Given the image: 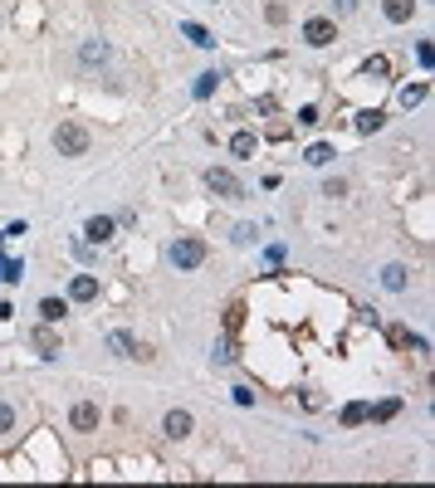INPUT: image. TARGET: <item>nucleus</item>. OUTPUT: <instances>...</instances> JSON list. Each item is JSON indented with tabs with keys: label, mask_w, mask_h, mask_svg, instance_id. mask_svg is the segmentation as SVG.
I'll list each match as a JSON object with an SVG mask.
<instances>
[{
	"label": "nucleus",
	"mask_w": 435,
	"mask_h": 488,
	"mask_svg": "<svg viewBox=\"0 0 435 488\" xmlns=\"http://www.w3.org/2000/svg\"><path fill=\"white\" fill-rule=\"evenodd\" d=\"M54 147H59V156H83L88 151V127L59 123V127H54Z\"/></svg>",
	"instance_id": "f257e3e1"
},
{
	"label": "nucleus",
	"mask_w": 435,
	"mask_h": 488,
	"mask_svg": "<svg viewBox=\"0 0 435 488\" xmlns=\"http://www.w3.org/2000/svg\"><path fill=\"white\" fill-rule=\"evenodd\" d=\"M205 254H210V249H205V240H196V235H186V240L172 244V264H176V268H201Z\"/></svg>",
	"instance_id": "f03ea898"
},
{
	"label": "nucleus",
	"mask_w": 435,
	"mask_h": 488,
	"mask_svg": "<svg viewBox=\"0 0 435 488\" xmlns=\"http://www.w3.org/2000/svg\"><path fill=\"white\" fill-rule=\"evenodd\" d=\"M205 186L221 195V200H240V195H245L240 176H235V171H225V167H210V171H205Z\"/></svg>",
	"instance_id": "7ed1b4c3"
},
{
	"label": "nucleus",
	"mask_w": 435,
	"mask_h": 488,
	"mask_svg": "<svg viewBox=\"0 0 435 488\" xmlns=\"http://www.w3.org/2000/svg\"><path fill=\"white\" fill-rule=\"evenodd\" d=\"M303 39H308L313 49H323V44H333V39H338V30H333V20H323V15H313V20L303 25Z\"/></svg>",
	"instance_id": "20e7f679"
},
{
	"label": "nucleus",
	"mask_w": 435,
	"mask_h": 488,
	"mask_svg": "<svg viewBox=\"0 0 435 488\" xmlns=\"http://www.w3.org/2000/svg\"><path fill=\"white\" fill-rule=\"evenodd\" d=\"M30 347H34L39 357H59V337H54V328H49V322L30 332Z\"/></svg>",
	"instance_id": "39448f33"
},
{
	"label": "nucleus",
	"mask_w": 435,
	"mask_h": 488,
	"mask_svg": "<svg viewBox=\"0 0 435 488\" xmlns=\"http://www.w3.org/2000/svg\"><path fill=\"white\" fill-rule=\"evenodd\" d=\"M161 429H167L172 440H186V435H191V410H167V420H161Z\"/></svg>",
	"instance_id": "423d86ee"
},
{
	"label": "nucleus",
	"mask_w": 435,
	"mask_h": 488,
	"mask_svg": "<svg viewBox=\"0 0 435 488\" xmlns=\"http://www.w3.org/2000/svg\"><path fill=\"white\" fill-rule=\"evenodd\" d=\"M69 298H74V303H93V298H98V279H93V274H74Z\"/></svg>",
	"instance_id": "0eeeda50"
},
{
	"label": "nucleus",
	"mask_w": 435,
	"mask_h": 488,
	"mask_svg": "<svg viewBox=\"0 0 435 488\" xmlns=\"http://www.w3.org/2000/svg\"><path fill=\"white\" fill-rule=\"evenodd\" d=\"M69 425H74V429H98V405H93V401H79V405L69 410Z\"/></svg>",
	"instance_id": "6e6552de"
},
{
	"label": "nucleus",
	"mask_w": 435,
	"mask_h": 488,
	"mask_svg": "<svg viewBox=\"0 0 435 488\" xmlns=\"http://www.w3.org/2000/svg\"><path fill=\"white\" fill-rule=\"evenodd\" d=\"M93 244H108V240H113V220H108V215H93V220H88V230H83Z\"/></svg>",
	"instance_id": "1a4fd4ad"
},
{
	"label": "nucleus",
	"mask_w": 435,
	"mask_h": 488,
	"mask_svg": "<svg viewBox=\"0 0 435 488\" xmlns=\"http://www.w3.org/2000/svg\"><path fill=\"white\" fill-rule=\"evenodd\" d=\"M382 10H387V20H392V25H406V20H411V10H416V0H382Z\"/></svg>",
	"instance_id": "9d476101"
},
{
	"label": "nucleus",
	"mask_w": 435,
	"mask_h": 488,
	"mask_svg": "<svg viewBox=\"0 0 435 488\" xmlns=\"http://www.w3.org/2000/svg\"><path fill=\"white\" fill-rule=\"evenodd\" d=\"M25 279V264L10 259V254H0V284H20Z\"/></svg>",
	"instance_id": "9b49d317"
},
{
	"label": "nucleus",
	"mask_w": 435,
	"mask_h": 488,
	"mask_svg": "<svg viewBox=\"0 0 435 488\" xmlns=\"http://www.w3.org/2000/svg\"><path fill=\"white\" fill-rule=\"evenodd\" d=\"M181 34H186L196 49H210V44H215V39H210V30H205V25H196V20H186V25H181Z\"/></svg>",
	"instance_id": "f8f14e48"
},
{
	"label": "nucleus",
	"mask_w": 435,
	"mask_h": 488,
	"mask_svg": "<svg viewBox=\"0 0 435 488\" xmlns=\"http://www.w3.org/2000/svg\"><path fill=\"white\" fill-rule=\"evenodd\" d=\"M254 147H259L254 132H235V137H230V151H235V156H254Z\"/></svg>",
	"instance_id": "ddd939ff"
},
{
	"label": "nucleus",
	"mask_w": 435,
	"mask_h": 488,
	"mask_svg": "<svg viewBox=\"0 0 435 488\" xmlns=\"http://www.w3.org/2000/svg\"><path fill=\"white\" fill-rule=\"evenodd\" d=\"M64 312H69V303H64V298H44V303H39V317H44V322H59Z\"/></svg>",
	"instance_id": "4468645a"
},
{
	"label": "nucleus",
	"mask_w": 435,
	"mask_h": 488,
	"mask_svg": "<svg viewBox=\"0 0 435 488\" xmlns=\"http://www.w3.org/2000/svg\"><path fill=\"white\" fill-rule=\"evenodd\" d=\"M303 161H308V167H323V161H333V147H328V142H313V147L303 151Z\"/></svg>",
	"instance_id": "2eb2a0df"
},
{
	"label": "nucleus",
	"mask_w": 435,
	"mask_h": 488,
	"mask_svg": "<svg viewBox=\"0 0 435 488\" xmlns=\"http://www.w3.org/2000/svg\"><path fill=\"white\" fill-rule=\"evenodd\" d=\"M108 347H113L118 357H137V342H132L128 332H113V337H108Z\"/></svg>",
	"instance_id": "dca6fc26"
},
{
	"label": "nucleus",
	"mask_w": 435,
	"mask_h": 488,
	"mask_svg": "<svg viewBox=\"0 0 435 488\" xmlns=\"http://www.w3.org/2000/svg\"><path fill=\"white\" fill-rule=\"evenodd\" d=\"M382 123H387V113H382V107H372V113H362V118H357V132H376Z\"/></svg>",
	"instance_id": "f3484780"
},
{
	"label": "nucleus",
	"mask_w": 435,
	"mask_h": 488,
	"mask_svg": "<svg viewBox=\"0 0 435 488\" xmlns=\"http://www.w3.org/2000/svg\"><path fill=\"white\" fill-rule=\"evenodd\" d=\"M382 284H387L392 293H401V288H406V268H401V264H392L387 274H382Z\"/></svg>",
	"instance_id": "a211bd4d"
},
{
	"label": "nucleus",
	"mask_w": 435,
	"mask_h": 488,
	"mask_svg": "<svg viewBox=\"0 0 435 488\" xmlns=\"http://www.w3.org/2000/svg\"><path fill=\"white\" fill-rule=\"evenodd\" d=\"M245 328V303H230L225 308V332H240Z\"/></svg>",
	"instance_id": "6ab92c4d"
},
{
	"label": "nucleus",
	"mask_w": 435,
	"mask_h": 488,
	"mask_svg": "<svg viewBox=\"0 0 435 488\" xmlns=\"http://www.w3.org/2000/svg\"><path fill=\"white\" fill-rule=\"evenodd\" d=\"M215 83H221V74L210 69V74H201V78H196V88H191V93H196V98H210V93H215Z\"/></svg>",
	"instance_id": "aec40b11"
},
{
	"label": "nucleus",
	"mask_w": 435,
	"mask_h": 488,
	"mask_svg": "<svg viewBox=\"0 0 435 488\" xmlns=\"http://www.w3.org/2000/svg\"><path fill=\"white\" fill-rule=\"evenodd\" d=\"M425 83H411V88H401V107H416V103H425Z\"/></svg>",
	"instance_id": "412c9836"
},
{
	"label": "nucleus",
	"mask_w": 435,
	"mask_h": 488,
	"mask_svg": "<svg viewBox=\"0 0 435 488\" xmlns=\"http://www.w3.org/2000/svg\"><path fill=\"white\" fill-rule=\"evenodd\" d=\"M367 410H372V405H362V401H352V405L343 410V425H362V420H367Z\"/></svg>",
	"instance_id": "4be33fe9"
},
{
	"label": "nucleus",
	"mask_w": 435,
	"mask_h": 488,
	"mask_svg": "<svg viewBox=\"0 0 435 488\" xmlns=\"http://www.w3.org/2000/svg\"><path fill=\"white\" fill-rule=\"evenodd\" d=\"M401 410V401H382V405H376V410H367V420H392Z\"/></svg>",
	"instance_id": "5701e85b"
},
{
	"label": "nucleus",
	"mask_w": 435,
	"mask_h": 488,
	"mask_svg": "<svg viewBox=\"0 0 435 488\" xmlns=\"http://www.w3.org/2000/svg\"><path fill=\"white\" fill-rule=\"evenodd\" d=\"M387 337H392V347H396V352H401V347H411V332H406V328H392Z\"/></svg>",
	"instance_id": "b1692460"
},
{
	"label": "nucleus",
	"mask_w": 435,
	"mask_h": 488,
	"mask_svg": "<svg viewBox=\"0 0 435 488\" xmlns=\"http://www.w3.org/2000/svg\"><path fill=\"white\" fill-rule=\"evenodd\" d=\"M10 425H15V410H10L6 401H0V435H6V429H10Z\"/></svg>",
	"instance_id": "393cba45"
},
{
	"label": "nucleus",
	"mask_w": 435,
	"mask_h": 488,
	"mask_svg": "<svg viewBox=\"0 0 435 488\" xmlns=\"http://www.w3.org/2000/svg\"><path fill=\"white\" fill-rule=\"evenodd\" d=\"M367 74H376V78L387 74V59H382V54H372V59H367Z\"/></svg>",
	"instance_id": "a878e982"
},
{
	"label": "nucleus",
	"mask_w": 435,
	"mask_h": 488,
	"mask_svg": "<svg viewBox=\"0 0 435 488\" xmlns=\"http://www.w3.org/2000/svg\"><path fill=\"white\" fill-rule=\"evenodd\" d=\"M215 361H221V366H225V361H235V347H230V342H221V347H215Z\"/></svg>",
	"instance_id": "bb28decb"
},
{
	"label": "nucleus",
	"mask_w": 435,
	"mask_h": 488,
	"mask_svg": "<svg viewBox=\"0 0 435 488\" xmlns=\"http://www.w3.org/2000/svg\"><path fill=\"white\" fill-rule=\"evenodd\" d=\"M0 244H6V230H0Z\"/></svg>",
	"instance_id": "cd10ccee"
}]
</instances>
